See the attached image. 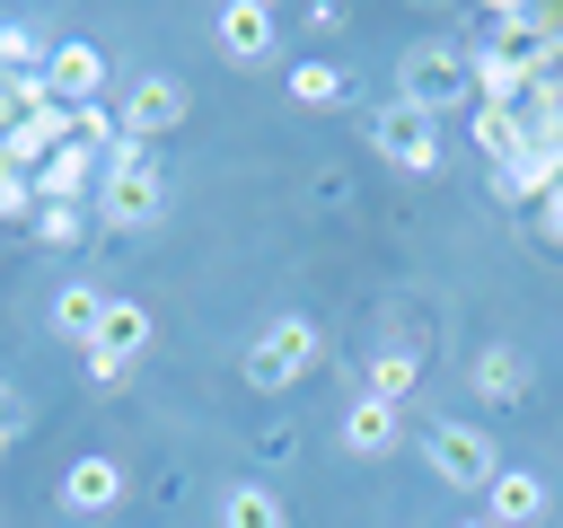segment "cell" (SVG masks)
Listing matches in <instances>:
<instances>
[{
  "instance_id": "16",
  "label": "cell",
  "mask_w": 563,
  "mask_h": 528,
  "mask_svg": "<svg viewBox=\"0 0 563 528\" xmlns=\"http://www.w3.org/2000/svg\"><path fill=\"white\" fill-rule=\"evenodd\" d=\"M466 132H475V150H484L493 167H501V158H519V150L537 141V123H528V106H475V123H466Z\"/></svg>"
},
{
  "instance_id": "11",
  "label": "cell",
  "mask_w": 563,
  "mask_h": 528,
  "mask_svg": "<svg viewBox=\"0 0 563 528\" xmlns=\"http://www.w3.org/2000/svg\"><path fill=\"white\" fill-rule=\"evenodd\" d=\"M466 387H475L484 405H528V387H537V361H528L519 343H484V352L466 361Z\"/></svg>"
},
{
  "instance_id": "13",
  "label": "cell",
  "mask_w": 563,
  "mask_h": 528,
  "mask_svg": "<svg viewBox=\"0 0 563 528\" xmlns=\"http://www.w3.org/2000/svg\"><path fill=\"white\" fill-rule=\"evenodd\" d=\"M563 176V158H554V141H528L519 158H501L493 167V202H545V185Z\"/></svg>"
},
{
  "instance_id": "28",
  "label": "cell",
  "mask_w": 563,
  "mask_h": 528,
  "mask_svg": "<svg viewBox=\"0 0 563 528\" xmlns=\"http://www.w3.org/2000/svg\"><path fill=\"white\" fill-rule=\"evenodd\" d=\"M9 449H18V431H0V458H9Z\"/></svg>"
},
{
  "instance_id": "9",
  "label": "cell",
  "mask_w": 563,
  "mask_h": 528,
  "mask_svg": "<svg viewBox=\"0 0 563 528\" xmlns=\"http://www.w3.org/2000/svg\"><path fill=\"white\" fill-rule=\"evenodd\" d=\"M334 440H343V458H361V466H387V458L405 449V405L352 396V405H343V422H334Z\"/></svg>"
},
{
  "instance_id": "4",
  "label": "cell",
  "mask_w": 563,
  "mask_h": 528,
  "mask_svg": "<svg viewBox=\"0 0 563 528\" xmlns=\"http://www.w3.org/2000/svg\"><path fill=\"white\" fill-rule=\"evenodd\" d=\"M413 449H422V466H431L449 493H493V475H501L493 431H475V422H457V414H431Z\"/></svg>"
},
{
  "instance_id": "7",
  "label": "cell",
  "mask_w": 563,
  "mask_h": 528,
  "mask_svg": "<svg viewBox=\"0 0 563 528\" xmlns=\"http://www.w3.org/2000/svg\"><path fill=\"white\" fill-rule=\"evenodd\" d=\"M369 150L387 167H405V176H440V123L413 114V106H378L369 114Z\"/></svg>"
},
{
  "instance_id": "24",
  "label": "cell",
  "mask_w": 563,
  "mask_h": 528,
  "mask_svg": "<svg viewBox=\"0 0 563 528\" xmlns=\"http://www.w3.org/2000/svg\"><path fill=\"white\" fill-rule=\"evenodd\" d=\"M44 202H35V176H18V167H0V220H35Z\"/></svg>"
},
{
  "instance_id": "18",
  "label": "cell",
  "mask_w": 563,
  "mask_h": 528,
  "mask_svg": "<svg viewBox=\"0 0 563 528\" xmlns=\"http://www.w3.org/2000/svg\"><path fill=\"white\" fill-rule=\"evenodd\" d=\"M220 528H290V510H282V493L264 475H238L220 493Z\"/></svg>"
},
{
  "instance_id": "22",
  "label": "cell",
  "mask_w": 563,
  "mask_h": 528,
  "mask_svg": "<svg viewBox=\"0 0 563 528\" xmlns=\"http://www.w3.org/2000/svg\"><path fill=\"white\" fill-rule=\"evenodd\" d=\"M343 88H352V79H343L334 62H299V70H290V97H299V106H343Z\"/></svg>"
},
{
  "instance_id": "8",
  "label": "cell",
  "mask_w": 563,
  "mask_h": 528,
  "mask_svg": "<svg viewBox=\"0 0 563 528\" xmlns=\"http://www.w3.org/2000/svg\"><path fill=\"white\" fill-rule=\"evenodd\" d=\"M53 502H62L70 519H106V510H123V502H132V475H123V458L88 449V458H70V466H62Z\"/></svg>"
},
{
  "instance_id": "20",
  "label": "cell",
  "mask_w": 563,
  "mask_h": 528,
  "mask_svg": "<svg viewBox=\"0 0 563 528\" xmlns=\"http://www.w3.org/2000/svg\"><path fill=\"white\" fill-rule=\"evenodd\" d=\"M88 352H123V361H141V352H150V308H141V299H106Z\"/></svg>"
},
{
  "instance_id": "5",
  "label": "cell",
  "mask_w": 563,
  "mask_h": 528,
  "mask_svg": "<svg viewBox=\"0 0 563 528\" xmlns=\"http://www.w3.org/2000/svg\"><path fill=\"white\" fill-rule=\"evenodd\" d=\"M211 53H220L229 70H264V62L282 53V18H273L264 0H220V9H211Z\"/></svg>"
},
{
  "instance_id": "14",
  "label": "cell",
  "mask_w": 563,
  "mask_h": 528,
  "mask_svg": "<svg viewBox=\"0 0 563 528\" xmlns=\"http://www.w3.org/2000/svg\"><path fill=\"white\" fill-rule=\"evenodd\" d=\"M484 519H493V528H537V519H545V475L501 466V475H493V493H484Z\"/></svg>"
},
{
  "instance_id": "29",
  "label": "cell",
  "mask_w": 563,
  "mask_h": 528,
  "mask_svg": "<svg viewBox=\"0 0 563 528\" xmlns=\"http://www.w3.org/2000/svg\"><path fill=\"white\" fill-rule=\"evenodd\" d=\"M457 528H493V519H457Z\"/></svg>"
},
{
  "instance_id": "19",
  "label": "cell",
  "mask_w": 563,
  "mask_h": 528,
  "mask_svg": "<svg viewBox=\"0 0 563 528\" xmlns=\"http://www.w3.org/2000/svg\"><path fill=\"white\" fill-rule=\"evenodd\" d=\"M97 317H106V290H97V282H62V290H53V334H62V343L88 352V343H97Z\"/></svg>"
},
{
  "instance_id": "21",
  "label": "cell",
  "mask_w": 563,
  "mask_h": 528,
  "mask_svg": "<svg viewBox=\"0 0 563 528\" xmlns=\"http://www.w3.org/2000/svg\"><path fill=\"white\" fill-rule=\"evenodd\" d=\"M44 35L26 26V18H0V79H18V70H44Z\"/></svg>"
},
{
  "instance_id": "1",
  "label": "cell",
  "mask_w": 563,
  "mask_h": 528,
  "mask_svg": "<svg viewBox=\"0 0 563 528\" xmlns=\"http://www.w3.org/2000/svg\"><path fill=\"white\" fill-rule=\"evenodd\" d=\"M158 211H167V176H158L150 141H114L106 150V176L88 194V220L106 238H141V229H158Z\"/></svg>"
},
{
  "instance_id": "17",
  "label": "cell",
  "mask_w": 563,
  "mask_h": 528,
  "mask_svg": "<svg viewBox=\"0 0 563 528\" xmlns=\"http://www.w3.org/2000/svg\"><path fill=\"white\" fill-rule=\"evenodd\" d=\"M422 387V352L413 343H387V352H369V370H361V396H378V405H405Z\"/></svg>"
},
{
  "instance_id": "23",
  "label": "cell",
  "mask_w": 563,
  "mask_h": 528,
  "mask_svg": "<svg viewBox=\"0 0 563 528\" xmlns=\"http://www.w3.org/2000/svg\"><path fill=\"white\" fill-rule=\"evenodd\" d=\"M88 229H97L88 202H44V211H35V238H44V246H79Z\"/></svg>"
},
{
  "instance_id": "3",
  "label": "cell",
  "mask_w": 563,
  "mask_h": 528,
  "mask_svg": "<svg viewBox=\"0 0 563 528\" xmlns=\"http://www.w3.org/2000/svg\"><path fill=\"white\" fill-rule=\"evenodd\" d=\"M317 361H325L317 317H273V326L246 343V361H238V370H246V387H255V396H290V387H299Z\"/></svg>"
},
{
  "instance_id": "15",
  "label": "cell",
  "mask_w": 563,
  "mask_h": 528,
  "mask_svg": "<svg viewBox=\"0 0 563 528\" xmlns=\"http://www.w3.org/2000/svg\"><path fill=\"white\" fill-rule=\"evenodd\" d=\"M528 88H537V70H528L519 53H501V44L475 53V106H519Z\"/></svg>"
},
{
  "instance_id": "6",
  "label": "cell",
  "mask_w": 563,
  "mask_h": 528,
  "mask_svg": "<svg viewBox=\"0 0 563 528\" xmlns=\"http://www.w3.org/2000/svg\"><path fill=\"white\" fill-rule=\"evenodd\" d=\"M194 114V97H185V79H167V70H141L123 97H114V132L123 141H158V132H176Z\"/></svg>"
},
{
  "instance_id": "25",
  "label": "cell",
  "mask_w": 563,
  "mask_h": 528,
  "mask_svg": "<svg viewBox=\"0 0 563 528\" xmlns=\"http://www.w3.org/2000/svg\"><path fill=\"white\" fill-rule=\"evenodd\" d=\"M79 361H88V378H97V387H123V378L141 370V361H123V352H79Z\"/></svg>"
},
{
  "instance_id": "27",
  "label": "cell",
  "mask_w": 563,
  "mask_h": 528,
  "mask_svg": "<svg viewBox=\"0 0 563 528\" xmlns=\"http://www.w3.org/2000/svg\"><path fill=\"white\" fill-rule=\"evenodd\" d=\"M9 123H18V106H9V88H0V132H9Z\"/></svg>"
},
{
  "instance_id": "26",
  "label": "cell",
  "mask_w": 563,
  "mask_h": 528,
  "mask_svg": "<svg viewBox=\"0 0 563 528\" xmlns=\"http://www.w3.org/2000/svg\"><path fill=\"white\" fill-rule=\"evenodd\" d=\"M537 238H545V246H563V176H554V185H545V202H537Z\"/></svg>"
},
{
  "instance_id": "12",
  "label": "cell",
  "mask_w": 563,
  "mask_h": 528,
  "mask_svg": "<svg viewBox=\"0 0 563 528\" xmlns=\"http://www.w3.org/2000/svg\"><path fill=\"white\" fill-rule=\"evenodd\" d=\"M97 176H106V150L62 141V150L44 158V176H35V202H79V194H97Z\"/></svg>"
},
{
  "instance_id": "10",
  "label": "cell",
  "mask_w": 563,
  "mask_h": 528,
  "mask_svg": "<svg viewBox=\"0 0 563 528\" xmlns=\"http://www.w3.org/2000/svg\"><path fill=\"white\" fill-rule=\"evenodd\" d=\"M44 79H53V97H62L70 114H79V106H106V53H97V44H79V35L44 53Z\"/></svg>"
},
{
  "instance_id": "2",
  "label": "cell",
  "mask_w": 563,
  "mask_h": 528,
  "mask_svg": "<svg viewBox=\"0 0 563 528\" xmlns=\"http://www.w3.org/2000/svg\"><path fill=\"white\" fill-rule=\"evenodd\" d=\"M396 106H413V114H457V106H475V53L466 44H440V35H422V44H405L396 53Z\"/></svg>"
}]
</instances>
